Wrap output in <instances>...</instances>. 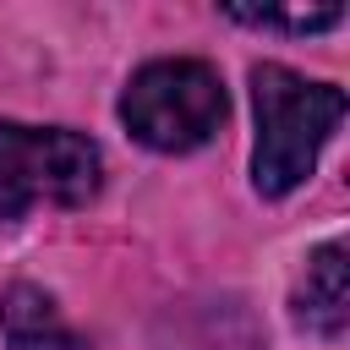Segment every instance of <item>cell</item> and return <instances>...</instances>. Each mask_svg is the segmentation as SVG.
Returning a JSON list of instances; mask_svg holds the SVG:
<instances>
[{
	"label": "cell",
	"instance_id": "6da1fadb",
	"mask_svg": "<svg viewBox=\"0 0 350 350\" xmlns=\"http://www.w3.org/2000/svg\"><path fill=\"white\" fill-rule=\"evenodd\" d=\"M252 109H257L252 186L262 197H290L334 142L345 120V93L334 82H312L279 60H262L252 66Z\"/></svg>",
	"mask_w": 350,
	"mask_h": 350
},
{
	"label": "cell",
	"instance_id": "7a4b0ae2",
	"mask_svg": "<svg viewBox=\"0 0 350 350\" xmlns=\"http://www.w3.org/2000/svg\"><path fill=\"white\" fill-rule=\"evenodd\" d=\"M224 115H230V98H224L219 71L191 55L137 66L120 93L126 131L153 153H191V148L213 142Z\"/></svg>",
	"mask_w": 350,
	"mask_h": 350
},
{
	"label": "cell",
	"instance_id": "3957f363",
	"mask_svg": "<svg viewBox=\"0 0 350 350\" xmlns=\"http://www.w3.org/2000/svg\"><path fill=\"white\" fill-rule=\"evenodd\" d=\"M104 186V153L71 126L0 120V219L27 208H82Z\"/></svg>",
	"mask_w": 350,
	"mask_h": 350
},
{
	"label": "cell",
	"instance_id": "277c9868",
	"mask_svg": "<svg viewBox=\"0 0 350 350\" xmlns=\"http://www.w3.org/2000/svg\"><path fill=\"white\" fill-rule=\"evenodd\" d=\"M345 241H323L312 257H306V268H301V279H295V323L301 328H312V334H323V339H339L345 334V323H350V279H345Z\"/></svg>",
	"mask_w": 350,
	"mask_h": 350
},
{
	"label": "cell",
	"instance_id": "5b68a950",
	"mask_svg": "<svg viewBox=\"0 0 350 350\" xmlns=\"http://www.w3.org/2000/svg\"><path fill=\"white\" fill-rule=\"evenodd\" d=\"M0 334L5 350H88L38 284H11L0 295Z\"/></svg>",
	"mask_w": 350,
	"mask_h": 350
},
{
	"label": "cell",
	"instance_id": "8992f818",
	"mask_svg": "<svg viewBox=\"0 0 350 350\" xmlns=\"http://www.w3.org/2000/svg\"><path fill=\"white\" fill-rule=\"evenodd\" d=\"M235 22H252V27H284V33H323V27H339V5H323V11H230Z\"/></svg>",
	"mask_w": 350,
	"mask_h": 350
}]
</instances>
